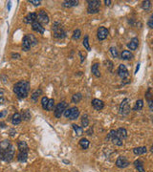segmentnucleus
<instances>
[{
  "instance_id": "c9c22d12",
  "label": "nucleus",
  "mask_w": 153,
  "mask_h": 172,
  "mask_svg": "<svg viewBox=\"0 0 153 172\" xmlns=\"http://www.w3.org/2000/svg\"><path fill=\"white\" fill-rule=\"evenodd\" d=\"M80 36H82V32H80V30L79 29H76L74 33H73V39L74 40H79V37Z\"/></svg>"
},
{
  "instance_id": "f3484780",
  "label": "nucleus",
  "mask_w": 153,
  "mask_h": 172,
  "mask_svg": "<svg viewBox=\"0 0 153 172\" xmlns=\"http://www.w3.org/2000/svg\"><path fill=\"white\" fill-rule=\"evenodd\" d=\"M116 136L120 140L124 141L125 139H126V138H127V131H126V129L125 128H122V127L117 129V130H116Z\"/></svg>"
},
{
  "instance_id": "393cba45",
  "label": "nucleus",
  "mask_w": 153,
  "mask_h": 172,
  "mask_svg": "<svg viewBox=\"0 0 153 172\" xmlns=\"http://www.w3.org/2000/svg\"><path fill=\"white\" fill-rule=\"evenodd\" d=\"M121 57H122V59H124V60H130L133 58V54L128 50H125L122 52Z\"/></svg>"
},
{
  "instance_id": "7ed1b4c3",
  "label": "nucleus",
  "mask_w": 153,
  "mask_h": 172,
  "mask_svg": "<svg viewBox=\"0 0 153 172\" xmlns=\"http://www.w3.org/2000/svg\"><path fill=\"white\" fill-rule=\"evenodd\" d=\"M87 3H88V7H87L88 14L94 15V14H98L100 12L101 1H99V0H89V1H87Z\"/></svg>"
},
{
  "instance_id": "4d7b16f0",
  "label": "nucleus",
  "mask_w": 153,
  "mask_h": 172,
  "mask_svg": "<svg viewBox=\"0 0 153 172\" xmlns=\"http://www.w3.org/2000/svg\"><path fill=\"white\" fill-rule=\"evenodd\" d=\"M0 127H1V128H5L6 127V123L5 122H0Z\"/></svg>"
},
{
  "instance_id": "72a5a7b5",
  "label": "nucleus",
  "mask_w": 153,
  "mask_h": 172,
  "mask_svg": "<svg viewBox=\"0 0 153 172\" xmlns=\"http://www.w3.org/2000/svg\"><path fill=\"white\" fill-rule=\"evenodd\" d=\"M82 127H87L89 125V119H88V115L87 114H84L82 118Z\"/></svg>"
},
{
  "instance_id": "79ce46f5",
  "label": "nucleus",
  "mask_w": 153,
  "mask_h": 172,
  "mask_svg": "<svg viewBox=\"0 0 153 172\" xmlns=\"http://www.w3.org/2000/svg\"><path fill=\"white\" fill-rule=\"evenodd\" d=\"M110 53L112 54L113 58H118L119 54H118V50H117L116 47H111V48H110Z\"/></svg>"
},
{
  "instance_id": "dca6fc26",
  "label": "nucleus",
  "mask_w": 153,
  "mask_h": 172,
  "mask_svg": "<svg viewBox=\"0 0 153 172\" xmlns=\"http://www.w3.org/2000/svg\"><path fill=\"white\" fill-rule=\"evenodd\" d=\"M31 47H32L31 40H30L28 34H26V36H25L23 37V39H22V49H23V51L27 52V51L30 50V48H31Z\"/></svg>"
},
{
  "instance_id": "e433bc0d",
  "label": "nucleus",
  "mask_w": 153,
  "mask_h": 172,
  "mask_svg": "<svg viewBox=\"0 0 153 172\" xmlns=\"http://www.w3.org/2000/svg\"><path fill=\"white\" fill-rule=\"evenodd\" d=\"M142 8L144 9V10L148 11L151 8V2L148 1V0H146V1H143V3H142Z\"/></svg>"
},
{
  "instance_id": "49530a36",
  "label": "nucleus",
  "mask_w": 153,
  "mask_h": 172,
  "mask_svg": "<svg viewBox=\"0 0 153 172\" xmlns=\"http://www.w3.org/2000/svg\"><path fill=\"white\" fill-rule=\"evenodd\" d=\"M5 102V98H4V92L0 90V104H3Z\"/></svg>"
},
{
  "instance_id": "9d476101",
  "label": "nucleus",
  "mask_w": 153,
  "mask_h": 172,
  "mask_svg": "<svg viewBox=\"0 0 153 172\" xmlns=\"http://www.w3.org/2000/svg\"><path fill=\"white\" fill-rule=\"evenodd\" d=\"M108 30L106 29L103 26H101V27L98 28V32H97V36H98V39L103 41L104 39H106L108 36Z\"/></svg>"
},
{
  "instance_id": "f03ea898",
  "label": "nucleus",
  "mask_w": 153,
  "mask_h": 172,
  "mask_svg": "<svg viewBox=\"0 0 153 172\" xmlns=\"http://www.w3.org/2000/svg\"><path fill=\"white\" fill-rule=\"evenodd\" d=\"M53 36L57 39H63L66 37V31L59 22H55L52 27Z\"/></svg>"
},
{
  "instance_id": "9b49d317",
  "label": "nucleus",
  "mask_w": 153,
  "mask_h": 172,
  "mask_svg": "<svg viewBox=\"0 0 153 172\" xmlns=\"http://www.w3.org/2000/svg\"><path fill=\"white\" fill-rule=\"evenodd\" d=\"M130 165L129 161L127 160V158L125 156H120L118 157L117 161H116V166L119 168H125Z\"/></svg>"
},
{
  "instance_id": "0eeeda50",
  "label": "nucleus",
  "mask_w": 153,
  "mask_h": 172,
  "mask_svg": "<svg viewBox=\"0 0 153 172\" xmlns=\"http://www.w3.org/2000/svg\"><path fill=\"white\" fill-rule=\"evenodd\" d=\"M10 146H11V143L9 140H3L1 143H0V160L4 161V159H5V154Z\"/></svg>"
},
{
  "instance_id": "b1692460",
  "label": "nucleus",
  "mask_w": 153,
  "mask_h": 172,
  "mask_svg": "<svg viewBox=\"0 0 153 172\" xmlns=\"http://www.w3.org/2000/svg\"><path fill=\"white\" fill-rule=\"evenodd\" d=\"M79 5V1L78 0H67L62 3V6L64 8H72V7H76Z\"/></svg>"
},
{
  "instance_id": "f8f14e48",
  "label": "nucleus",
  "mask_w": 153,
  "mask_h": 172,
  "mask_svg": "<svg viewBox=\"0 0 153 172\" xmlns=\"http://www.w3.org/2000/svg\"><path fill=\"white\" fill-rule=\"evenodd\" d=\"M15 146L12 144H11V146L9 147V149L7 150V152L5 154V159H4V161L5 162H12V159L15 158Z\"/></svg>"
},
{
  "instance_id": "a878e982",
  "label": "nucleus",
  "mask_w": 153,
  "mask_h": 172,
  "mask_svg": "<svg viewBox=\"0 0 153 172\" xmlns=\"http://www.w3.org/2000/svg\"><path fill=\"white\" fill-rule=\"evenodd\" d=\"M134 165L136 167V169L138 170V172H146L144 166V162L142 160H136L134 162Z\"/></svg>"
},
{
  "instance_id": "8fccbe9b",
  "label": "nucleus",
  "mask_w": 153,
  "mask_h": 172,
  "mask_svg": "<svg viewBox=\"0 0 153 172\" xmlns=\"http://www.w3.org/2000/svg\"><path fill=\"white\" fill-rule=\"evenodd\" d=\"M79 57H80V62H83V60L85 59V55H82V52H79Z\"/></svg>"
},
{
  "instance_id": "2eb2a0df",
  "label": "nucleus",
  "mask_w": 153,
  "mask_h": 172,
  "mask_svg": "<svg viewBox=\"0 0 153 172\" xmlns=\"http://www.w3.org/2000/svg\"><path fill=\"white\" fill-rule=\"evenodd\" d=\"M32 28H33V30L35 32H36V33H38V34H44V32H45V29H44V27L42 26L38 21L36 20V21H35L33 24H32Z\"/></svg>"
},
{
  "instance_id": "412c9836",
  "label": "nucleus",
  "mask_w": 153,
  "mask_h": 172,
  "mask_svg": "<svg viewBox=\"0 0 153 172\" xmlns=\"http://www.w3.org/2000/svg\"><path fill=\"white\" fill-rule=\"evenodd\" d=\"M22 122V117L19 113H15L12 117V123L14 125H18V124Z\"/></svg>"
},
{
  "instance_id": "4468645a",
  "label": "nucleus",
  "mask_w": 153,
  "mask_h": 172,
  "mask_svg": "<svg viewBox=\"0 0 153 172\" xmlns=\"http://www.w3.org/2000/svg\"><path fill=\"white\" fill-rule=\"evenodd\" d=\"M91 104L93 106V108L98 111H101L104 108V102L103 101L99 100V98H94V100L92 101Z\"/></svg>"
},
{
  "instance_id": "c756f323",
  "label": "nucleus",
  "mask_w": 153,
  "mask_h": 172,
  "mask_svg": "<svg viewBox=\"0 0 153 172\" xmlns=\"http://www.w3.org/2000/svg\"><path fill=\"white\" fill-rule=\"evenodd\" d=\"M72 126H73V129L75 130V133H76V135L78 136V137H80L82 134H83V128L82 127H80L79 125H76V124H72Z\"/></svg>"
},
{
  "instance_id": "ea45409f",
  "label": "nucleus",
  "mask_w": 153,
  "mask_h": 172,
  "mask_svg": "<svg viewBox=\"0 0 153 172\" xmlns=\"http://www.w3.org/2000/svg\"><path fill=\"white\" fill-rule=\"evenodd\" d=\"M112 143L115 144V145H117V146H122V141L120 140L119 138H117V136H115L113 139H112Z\"/></svg>"
},
{
  "instance_id": "a19ab883",
  "label": "nucleus",
  "mask_w": 153,
  "mask_h": 172,
  "mask_svg": "<svg viewBox=\"0 0 153 172\" xmlns=\"http://www.w3.org/2000/svg\"><path fill=\"white\" fill-rule=\"evenodd\" d=\"M115 136H116V130H111L107 134V136H106L105 140L106 141H112V139H113Z\"/></svg>"
},
{
  "instance_id": "bb28decb",
  "label": "nucleus",
  "mask_w": 153,
  "mask_h": 172,
  "mask_svg": "<svg viewBox=\"0 0 153 172\" xmlns=\"http://www.w3.org/2000/svg\"><path fill=\"white\" fill-rule=\"evenodd\" d=\"M41 94H42V90L41 89H37L36 90L35 92H34L32 94V96H31V98H32V101L34 102H36L38 101V98H39L41 96Z\"/></svg>"
},
{
  "instance_id": "ddd939ff",
  "label": "nucleus",
  "mask_w": 153,
  "mask_h": 172,
  "mask_svg": "<svg viewBox=\"0 0 153 172\" xmlns=\"http://www.w3.org/2000/svg\"><path fill=\"white\" fill-rule=\"evenodd\" d=\"M37 20V14L36 12H30L23 18L25 24H33L35 21Z\"/></svg>"
},
{
  "instance_id": "c03bdc74",
  "label": "nucleus",
  "mask_w": 153,
  "mask_h": 172,
  "mask_svg": "<svg viewBox=\"0 0 153 172\" xmlns=\"http://www.w3.org/2000/svg\"><path fill=\"white\" fill-rule=\"evenodd\" d=\"M147 26H148V27H149L150 29H153V14L149 16V18H148Z\"/></svg>"
},
{
  "instance_id": "3c124183",
  "label": "nucleus",
  "mask_w": 153,
  "mask_h": 172,
  "mask_svg": "<svg viewBox=\"0 0 153 172\" xmlns=\"http://www.w3.org/2000/svg\"><path fill=\"white\" fill-rule=\"evenodd\" d=\"M15 134H16V131L15 130V129H11V130H10V136L14 137Z\"/></svg>"
},
{
  "instance_id": "6e6d98bb",
  "label": "nucleus",
  "mask_w": 153,
  "mask_h": 172,
  "mask_svg": "<svg viewBox=\"0 0 153 172\" xmlns=\"http://www.w3.org/2000/svg\"><path fill=\"white\" fill-rule=\"evenodd\" d=\"M139 69H140V63L137 64V66H136V70H135V74H137L138 71H139Z\"/></svg>"
},
{
  "instance_id": "13d9d810",
  "label": "nucleus",
  "mask_w": 153,
  "mask_h": 172,
  "mask_svg": "<svg viewBox=\"0 0 153 172\" xmlns=\"http://www.w3.org/2000/svg\"><path fill=\"white\" fill-rule=\"evenodd\" d=\"M150 151H151V152L153 153V144L151 145V149H150Z\"/></svg>"
},
{
  "instance_id": "cd10ccee",
  "label": "nucleus",
  "mask_w": 153,
  "mask_h": 172,
  "mask_svg": "<svg viewBox=\"0 0 153 172\" xmlns=\"http://www.w3.org/2000/svg\"><path fill=\"white\" fill-rule=\"evenodd\" d=\"M17 160L20 163H25L28 160V152H19L17 154Z\"/></svg>"
},
{
  "instance_id": "7c9ffc66",
  "label": "nucleus",
  "mask_w": 153,
  "mask_h": 172,
  "mask_svg": "<svg viewBox=\"0 0 153 172\" xmlns=\"http://www.w3.org/2000/svg\"><path fill=\"white\" fill-rule=\"evenodd\" d=\"M89 144H90V141H89L87 139H85V138H82V139L79 141L80 147H82V149H84V150L89 147Z\"/></svg>"
},
{
  "instance_id": "603ef678",
  "label": "nucleus",
  "mask_w": 153,
  "mask_h": 172,
  "mask_svg": "<svg viewBox=\"0 0 153 172\" xmlns=\"http://www.w3.org/2000/svg\"><path fill=\"white\" fill-rule=\"evenodd\" d=\"M7 114V112H6V110H3L2 112H0V118H3L4 116H5Z\"/></svg>"
},
{
  "instance_id": "20e7f679",
  "label": "nucleus",
  "mask_w": 153,
  "mask_h": 172,
  "mask_svg": "<svg viewBox=\"0 0 153 172\" xmlns=\"http://www.w3.org/2000/svg\"><path fill=\"white\" fill-rule=\"evenodd\" d=\"M67 107H68V103L66 101L59 102L58 104L56 106V108H55V111H54L55 117H56L57 119L61 118V115L64 113V111L66 110Z\"/></svg>"
},
{
  "instance_id": "09e8293b",
  "label": "nucleus",
  "mask_w": 153,
  "mask_h": 172,
  "mask_svg": "<svg viewBox=\"0 0 153 172\" xmlns=\"http://www.w3.org/2000/svg\"><path fill=\"white\" fill-rule=\"evenodd\" d=\"M63 115L65 116V117L68 119L69 118V115H70V108H68V109H66L65 111H64V113H63Z\"/></svg>"
},
{
  "instance_id": "39448f33",
  "label": "nucleus",
  "mask_w": 153,
  "mask_h": 172,
  "mask_svg": "<svg viewBox=\"0 0 153 172\" xmlns=\"http://www.w3.org/2000/svg\"><path fill=\"white\" fill-rule=\"evenodd\" d=\"M131 110V107L129 104V100L128 98H125L124 101H122L120 108H119V111H120V114L122 116H127L129 114V112Z\"/></svg>"
},
{
  "instance_id": "6e6552de",
  "label": "nucleus",
  "mask_w": 153,
  "mask_h": 172,
  "mask_svg": "<svg viewBox=\"0 0 153 172\" xmlns=\"http://www.w3.org/2000/svg\"><path fill=\"white\" fill-rule=\"evenodd\" d=\"M49 15L46 12L45 10H40L37 14V21L39 22L42 26L46 25L49 23Z\"/></svg>"
},
{
  "instance_id": "de8ad7c7",
  "label": "nucleus",
  "mask_w": 153,
  "mask_h": 172,
  "mask_svg": "<svg viewBox=\"0 0 153 172\" xmlns=\"http://www.w3.org/2000/svg\"><path fill=\"white\" fill-rule=\"evenodd\" d=\"M11 57L14 58V59H17V58H20V55L18 54V53H12V55H11Z\"/></svg>"
},
{
  "instance_id": "37998d69",
  "label": "nucleus",
  "mask_w": 153,
  "mask_h": 172,
  "mask_svg": "<svg viewBox=\"0 0 153 172\" xmlns=\"http://www.w3.org/2000/svg\"><path fill=\"white\" fill-rule=\"evenodd\" d=\"M28 36L30 38V40H31V43H32V46L34 45H36V43H37V40H36V38L33 36V34H28Z\"/></svg>"
},
{
  "instance_id": "4c0bfd02",
  "label": "nucleus",
  "mask_w": 153,
  "mask_h": 172,
  "mask_svg": "<svg viewBox=\"0 0 153 172\" xmlns=\"http://www.w3.org/2000/svg\"><path fill=\"white\" fill-rule=\"evenodd\" d=\"M54 108H55V101H54V98H50L49 101H48V105H47V108H46V110L52 111Z\"/></svg>"
},
{
  "instance_id": "58836bf2",
  "label": "nucleus",
  "mask_w": 153,
  "mask_h": 172,
  "mask_svg": "<svg viewBox=\"0 0 153 172\" xmlns=\"http://www.w3.org/2000/svg\"><path fill=\"white\" fill-rule=\"evenodd\" d=\"M48 101H49V98L47 97H43L41 98V105H42V108L44 110H46V108H47Z\"/></svg>"
},
{
  "instance_id": "5fc2aeb1",
  "label": "nucleus",
  "mask_w": 153,
  "mask_h": 172,
  "mask_svg": "<svg viewBox=\"0 0 153 172\" xmlns=\"http://www.w3.org/2000/svg\"><path fill=\"white\" fill-rule=\"evenodd\" d=\"M104 3H105L106 6H110V5H111V1H110V0H105Z\"/></svg>"
},
{
  "instance_id": "a211bd4d",
  "label": "nucleus",
  "mask_w": 153,
  "mask_h": 172,
  "mask_svg": "<svg viewBox=\"0 0 153 172\" xmlns=\"http://www.w3.org/2000/svg\"><path fill=\"white\" fill-rule=\"evenodd\" d=\"M79 110L78 107H72V108H70V115H69V120H76L79 118Z\"/></svg>"
},
{
  "instance_id": "473e14b6",
  "label": "nucleus",
  "mask_w": 153,
  "mask_h": 172,
  "mask_svg": "<svg viewBox=\"0 0 153 172\" xmlns=\"http://www.w3.org/2000/svg\"><path fill=\"white\" fill-rule=\"evenodd\" d=\"M82 95L80 93H76L74 94L73 96H72V101H73L74 103H79L80 101H82Z\"/></svg>"
},
{
  "instance_id": "2f4dec72",
  "label": "nucleus",
  "mask_w": 153,
  "mask_h": 172,
  "mask_svg": "<svg viewBox=\"0 0 153 172\" xmlns=\"http://www.w3.org/2000/svg\"><path fill=\"white\" fill-rule=\"evenodd\" d=\"M144 107V101L143 100H138L135 103V106L133 107V110L134 111H140L142 110Z\"/></svg>"
},
{
  "instance_id": "c85d7f7f",
  "label": "nucleus",
  "mask_w": 153,
  "mask_h": 172,
  "mask_svg": "<svg viewBox=\"0 0 153 172\" xmlns=\"http://www.w3.org/2000/svg\"><path fill=\"white\" fill-rule=\"evenodd\" d=\"M21 117H22V120H26V122H28V120H31V118H32L31 112H30L29 109L23 110L22 114H21Z\"/></svg>"
},
{
  "instance_id": "a18cd8bd",
  "label": "nucleus",
  "mask_w": 153,
  "mask_h": 172,
  "mask_svg": "<svg viewBox=\"0 0 153 172\" xmlns=\"http://www.w3.org/2000/svg\"><path fill=\"white\" fill-rule=\"evenodd\" d=\"M29 2L31 3V4H33V5H34V6H36V7L39 6L40 4H41V1H40V0H29Z\"/></svg>"
},
{
  "instance_id": "4be33fe9",
  "label": "nucleus",
  "mask_w": 153,
  "mask_h": 172,
  "mask_svg": "<svg viewBox=\"0 0 153 172\" xmlns=\"http://www.w3.org/2000/svg\"><path fill=\"white\" fill-rule=\"evenodd\" d=\"M91 72L92 74L94 75L96 77H101V72H100V64L99 63H95L93 64L91 67Z\"/></svg>"
},
{
  "instance_id": "5701e85b",
  "label": "nucleus",
  "mask_w": 153,
  "mask_h": 172,
  "mask_svg": "<svg viewBox=\"0 0 153 172\" xmlns=\"http://www.w3.org/2000/svg\"><path fill=\"white\" fill-rule=\"evenodd\" d=\"M147 152V148L146 146H140V147H135L133 148V153L137 156H140V155L146 154Z\"/></svg>"
},
{
  "instance_id": "864d4df0",
  "label": "nucleus",
  "mask_w": 153,
  "mask_h": 172,
  "mask_svg": "<svg viewBox=\"0 0 153 172\" xmlns=\"http://www.w3.org/2000/svg\"><path fill=\"white\" fill-rule=\"evenodd\" d=\"M86 133H87L88 135H90V136H91V135L93 134V128H90V129H89V130H87Z\"/></svg>"
},
{
  "instance_id": "aec40b11",
  "label": "nucleus",
  "mask_w": 153,
  "mask_h": 172,
  "mask_svg": "<svg viewBox=\"0 0 153 172\" xmlns=\"http://www.w3.org/2000/svg\"><path fill=\"white\" fill-rule=\"evenodd\" d=\"M138 46H139V39L137 37H133L132 39L129 41L128 44H127L128 49L132 50V51H135L136 49L138 48Z\"/></svg>"
},
{
  "instance_id": "423d86ee",
  "label": "nucleus",
  "mask_w": 153,
  "mask_h": 172,
  "mask_svg": "<svg viewBox=\"0 0 153 172\" xmlns=\"http://www.w3.org/2000/svg\"><path fill=\"white\" fill-rule=\"evenodd\" d=\"M118 75L121 77L122 80H129L130 77H129V72L127 70V68L124 64H120L118 68Z\"/></svg>"
},
{
  "instance_id": "1a4fd4ad",
  "label": "nucleus",
  "mask_w": 153,
  "mask_h": 172,
  "mask_svg": "<svg viewBox=\"0 0 153 172\" xmlns=\"http://www.w3.org/2000/svg\"><path fill=\"white\" fill-rule=\"evenodd\" d=\"M144 98H146V101L147 102L149 109L153 112V88L149 87L146 90V94H144Z\"/></svg>"
},
{
  "instance_id": "6ab92c4d",
  "label": "nucleus",
  "mask_w": 153,
  "mask_h": 172,
  "mask_svg": "<svg viewBox=\"0 0 153 172\" xmlns=\"http://www.w3.org/2000/svg\"><path fill=\"white\" fill-rule=\"evenodd\" d=\"M17 148L19 152H29V146L26 141H19L17 143Z\"/></svg>"
},
{
  "instance_id": "f704fd0d",
  "label": "nucleus",
  "mask_w": 153,
  "mask_h": 172,
  "mask_svg": "<svg viewBox=\"0 0 153 172\" xmlns=\"http://www.w3.org/2000/svg\"><path fill=\"white\" fill-rule=\"evenodd\" d=\"M82 44H83V46H84V48H85L88 52H89V51H91L90 45H89V36H87V34H86V36H84V38H83Z\"/></svg>"
},
{
  "instance_id": "f257e3e1",
  "label": "nucleus",
  "mask_w": 153,
  "mask_h": 172,
  "mask_svg": "<svg viewBox=\"0 0 153 172\" xmlns=\"http://www.w3.org/2000/svg\"><path fill=\"white\" fill-rule=\"evenodd\" d=\"M30 92V83L27 80H20L14 85V93L18 98H27Z\"/></svg>"
}]
</instances>
